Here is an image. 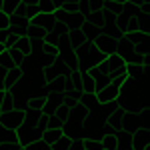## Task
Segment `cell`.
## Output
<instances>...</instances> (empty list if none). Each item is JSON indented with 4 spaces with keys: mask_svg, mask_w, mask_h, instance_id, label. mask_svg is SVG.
Listing matches in <instances>:
<instances>
[{
    "mask_svg": "<svg viewBox=\"0 0 150 150\" xmlns=\"http://www.w3.org/2000/svg\"><path fill=\"white\" fill-rule=\"evenodd\" d=\"M144 94H146V72H142L138 76H126L118 90L116 104L120 110L142 112V110H146Z\"/></svg>",
    "mask_w": 150,
    "mask_h": 150,
    "instance_id": "cell-1",
    "label": "cell"
},
{
    "mask_svg": "<svg viewBox=\"0 0 150 150\" xmlns=\"http://www.w3.org/2000/svg\"><path fill=\"white\" fill-rule=\"evenodd\" d=\"M74 54H76V62H78V72H88L90 68L98 66L106 58L94 46V42H88V40H82L80 44L74 48Z\"/></svg>",
    "mask_w": 150,
    "mask_h": 150,
    "instance_id": "cell-2",
    "label": "cell"
},
{
    "mask_svg": "<svg viewBox=\"0 0 150 150\" xmlns=\"http://www.w3.org/2000/svg\"><path fill=\"white\" fill-rule=\"evenodd\" d=\"M14 132H16V140H18V144L22 148L28 146V144H32L34 140H40V136H42V128H38L34 120H30L26 116H24L22 124L16 128Z\"/></svg>",
    "mask_w": 150,
    "mask_h": 150,
    "instance_id": "cell-3",
    "label": "cell"
},
{
    "mask_svg": "<svg viewBox=\"0 0 150 150\" xmlns=\"http://www.w3.org/2000/svg\"><path fill=\"white\" fill-rule=\"evenodd\" d=\"M98 68L100 70H108V72H112L116 78H126V60L122 56H118V54H108V56L104 58L102 62L98 64Z\"/></svg>",
    "mask_w": 150,
    "mask_h": 150,
    "instance_id": "cell-4",
    "label": "cell"
},
{
    "mask_svg": "<svg viewBox=\"0 0 150 150\" xmlns=\"http://www.w3.org/2000/svg\"><path fill=\"white\" fill-rule=\"evenodd\" d=\"M138 128H146V110H142V112L124 110V114H122V130L136 132Z\"/></svg>",
    "mask_w": 150,
    "mask_h": 150,
    "instance_id": "cell-5",
    "label": "cell"
},
{
    "mask_svg": "<svg viewBox=\"0 0 150 150\" xmlns=\"http://www.w3.org/2000/svg\"><path fill=\"white\" fill-rule=\"evenodd\" d=\"M24 120V110L22 108H12V110H4L0 112V124L8 130H16Z\"/></svg>",
    "mask_w": 150,
    "mask_h": 150,
    "instance_id": "cell-6",
    "label": "cell"
},
{
    "mask_svg": "<svg viewBox=\"0 0 150 150\" xmlns=\"http://www.w3.org/2000/svg\"><path fill=\"white\" fill-rule=\"evenodd\" d=\"M122 82H124V78H114L110 84H106L102 90H98V92H96V100H98V104H106V102L116 100V96H118V90H120Z\"/></svg>",
    "mask_w": 150,
    "mask_h": 150,
    "instance_id": "cell-7",
    "label": "cell"
},
{
    "mask_svg": "<svg viewBox=\"0 0 150 150\" xmlns=\"http://www.w3.org/2000/svg\"><path fill=\"white\" fill-rule=\"evenodd\" d=\"M94 46L102 52L104 56L108 54H114L116 52V38L112 34H106V32H100V34L94 38Z\"/></svg>",
    "mask_w": 150,
    "mask_h": 150,
    "instance_id": "cell-8",
    "label": "cell"
},
{
    "mask_svg": "<svg viewBox=\"0 0 150 150\" xmlns=\"http://www.w3.org/2000/svg\"><path fill=\"white\" fill-rule=\"evenodd\" d=\"M88 74L92 76V80H94V86H96V92L98 90H102L106 84H110V82L114 80L116 76L112 74V72H108V70H100L98 66H94V68L88 70Z\"/></svg>",
    "mask_w": 150,
    "mask_h": 150,
    "instance_id": "cell-9",
    "label": "cell"
},
{
    "mask_svg": "<svg viewBox=\"0 0 150 150\" xmlns=\"http://www.w3.org/2000/svg\"><path fill=\"white\" fill-rule=\"evenodd\" d=\"M62 134L68 136V138H72V140H82L84 138V124L66 120V122L62 124Z\"/></svg>",
    "mask_w": 150,
    "mask_h": 150,
    "instance_id": "cell-10",
    "label": "cell"
},
{
    "mask_svg": "<svg viewBox=\"0 0 150 150\" xmlns=\"http://www.w3.org/2000/svg\"><path fill=\"white\" fill-rule=\"evenodd\" d=\"M28 22H30V26H34V28H40V30H44V32H50L56 20H54L52 14H36Z\"/></svg>",
    "mask_w": 150,
    "mask_h": 150,
    "instance_id": "cell-11",
    "label": "cell"
},
{
    "mask_svg": "<svg viewBox=\"0 0 150 150\" xmlns=\"http://www.w3.org/2000/svg\"><path fill=\"white\" fill-rule=\"evenodd\" d=\"M150 140V130L148 128H138L132 132V150H146Z\"/></svg>",
    "mask_w": 150,
    "mask_h": 150,
    "instance_id": "cell-12",
    "label": "cell"
},
{
    "mask_svg": "<svg viewBox=\"0 0 150 150\" xmlns=\"http://www.w3.org/2000/svg\"><path fill=\"white\" fill-rule=\"evenodd\" d=\"M20 78H22V68H20V66H10V68H6L4 90H10L14 86H18V84H20Z\"/></svg>",
    "mask_w": 150,
    "mask_h": 150,
    "instance_id": "cell-13",
    "label": "cell"
},
{
    "mask_svg": "<svg viewBox=\"0 0 150 150\" xmlns=\"http://www.w3.org/2000/svg\"><path fill=\"white\" fill-rule=\"evenodd\" d=\"M88 118V108L82 106L80 102H74L70 104V110H68V120L72 122H78V124H84V120Z\"/></svg>",
    "mask_w": 150,
    "mask_h": 150,
    "instance_id": "cell-14",
    "label": "cell"
},
{
    "mask_svg": "<svg viewBox=\"0 0 150 150\" xmlns=\"http://www.w3.org/2000/svg\"><path fill=\"white\" fill-rule=\"evenodd\" d=\"M82 36H84V40H88V42H94V38L102 32V28L98 26V24H94L92 20H84L82 24Z\"/></svg>",
    "mask_w": 150,
    "mask_h": 150,
    "instance_id": "cell-15",
    "label": "cell"
},
{
    "mask_svg": "<svg viewBox=\"0 0 150 150\" xmlns=\"http://www.w3.org/2000/svg\"><path fill=\"white\" fill-rule=\"evenodd\" d=\"M124 36H126L128 42H130V44H134V46H138V44H142V42L150 40L148 30H142V28H136V30H132V32H126Z\"/></svg>",
    "mask_w": 150,
    "mask_h": 150,
    "instance_id": "cell-16",
    "label": "cell"
},
{
    "mask_svg": "<svg viewBox=\"0 0 150 150\" xmlns=\"http://www.w3.org/2000/svg\"><path fill=\"white\" fill-rule=\"evenodd\" d=\"M36 14H38V8H36V6H28V4H22V2H20V6H18L16 10L12 12V16L22 18V20H30Z\"/></svg>",
    "mask_w": 150,
    "mask_h": 150,
    "instance_id": "cell-17",
    "label": "cell"
},
{
    "mask_svg": "<svg viewBox=\"0 0 150 150\" xmlns=\"http://www.w3.org/2000/svg\"><path fill=\"white\" fill-rule=\"evenodd\" d=\"M84 20H86V16H84L82 12H68L66 26H68V30H76V28H82Z\"/></svg>",
    "mask_w": 150,
    "mask_h": 150,
    "instance_id": "cell-18",
    "label": "cell"
},
{
    "mask_svg": "<svg viewBox=\"0 0 150 150\" xmlns=\"http://www.w3.org/2000/svg\"><path fill=\"white\" fill-rule=\"evenodd\" d=\"M80 86H82V94H96L94 80L88 72H80Z\"/></svg>",
    "mask_w": 150,
    "mask_h": 150,
    "instance_id": "cell-19",
    "label": "cell"
},
{
    "mask_svg": "<svg viewBox=\"0 0 150 150\" xmlns=\"http://www.w3.org/2000/svg\"><path fill=\"white\" fill-rule=\"evenodd\" d=\"M60 136H62V128H46V130H42L40 140H44L46 144H54Z\"/></svg>",
    "mask_w": 150,
    "mask_h": 150,
    "instance_id": "cell-20",
    "label": "cell"
},
{
    "mask_svg": "<svg viewBox=\"0 0 150 150\" xmlns=\"http://www.w3.org/2000/svg\"><path fill=\"white\" fill-rule=\"evenodd\" d=\"M82 40H84V36H82L80 28H76V30H68V34H66V42H68L72 48H76Z\"/></svg>",
    "mask_w": 150,
    "mask_h": 150,
    "instance_id": "cell-21",
    "label": "cell"
},
{
    "mask_svg": "<svg viewBox=\"0 0 150 150\" xmlns=\"http://www.w3.org/2000/svg\"><path fill=\"white\" fill-rule=\"evenodd\" d=\"M36 8H38V14H52V12L56 10V4L52 0H38Z\"/></svg>",
    "mask_w": 150,
    "mask_h": 150,
    "instance_id": "cell-22",
    "label": "cell"
},
{
    "mask_svg": "<svg viewBox=\"0 0 150 150\" xmlns=\"http://www.w3.org/2000/svg\"><path fill=\"white\" fill-rule=\"evenodd\" d=\"M12 48L20 50L22 54H30V38H28V36H18Z\"/></svg>",
    "mask_w": 150,
    "mask_h": 150,
    "instance_id": "cell-23",
    "label": "cell"
},
{
    "mask_svg": "<svg viewBox=\"0 0 150 150\" xmlns=\"http://www.w3.org/2000/svg\"><path fill=\"white\" fill-rule=\"evenodd\" d=\"M4 142H18V140H16L14 130H8V128H4L0 124V144H4Z\"/></svg>",
    "mask_w": 150,
    "mask_h": 150,
    "instance_id": "cell-24",
    "label": "cell"
},
{
    "mask_svg": "<svg viewBox=\"0 0 150 150\" xmlns=\"http://www.w3.org/2000/svg\"><path fill=\"white\" fill-rule=\"evenodd\" d=\"M6 50H8V54H10V60H12L14 66H20V64L24 62L26 54H22L20 50H16V48H6Z\"/></svg>",
    "mask_w": 150,
    "mask_h": 150,
    "instance_id": "cell-25",
    "label": "cell"
},
{
    "mask_svg": "<svg viewBox=\"0 0 150 150\" xmlns=\"http://www.w3.org/2000/svg\"><path fill=\"white\" fill-rule=\"evenodd\" d=\"M84 150H104L100 138H84Z\"/></svg>",
    "mask_w": 150,
    "mask_h": 150,
    "instance_id": "cell-26",
    "label": "cell"
},
{
    "mask_svg": "<svg viewBox=\"0 0 150 150\" xmlns=\"http://www.w3.org/2000/svg\"><path fill=\"white\" fill-rule=\"evenodd\" d=\"M80 104H82V106H86V108H88V112H90L94 106L98 104V100H96V94H82Z\"/></svg>",
    "mask_w": 150,
    "mask_h": 150,
    "instance_id": "cell-27",
    "label": "cell"
},
{
    "mask_svg": "<svg viewBox=\"0 0 150 150\" xmlns=\"http://www.w3.org/2000/svg\"><path fill=\"white\" fill-rule=\"evenodd\" d=\"M20 2H22V0H2V12H6V14L10 16L12 12L20 6Z\"/></svg>",
    "mask_w": 150,
    "mask_h": 150,
    "instance_id": "cell-28",
    "label": "cell"
},
{
    "mask_svg": "<svg viewBox=\"0 0 150 150\" xmlns=\"http://www.w3.org/2000/svg\"><path fill=\"white\" fill-rule=\"evenodd\" d=\"M100 140H102L104 150H116V134H104Z\"/></svg>",
    "mask_w": 150,
    "mask_h": 150,
    "instance_id": "cell-29",
    "label": "cell"
},
{
    "mask_svg": "<svg viewBox=\"0 0 150 150\" xmlns=\"http://www.w3.org/2000/svg\"><path fill=\"white\" fill-rule=\"evenodd\" d=\"M68 110H70V106H68L66 102H62V104H60V106L56 108V110L52 112V114L58 116V118H60L62 122H66V120H68Z\"/></svg>",
    "mask_w": 150,
    "mask_h": 150,
    "instance_id": "cell-30",
    "label": "cell"
},
{
    "mask_svg": "<svg viewBox=\"0 0 150 150\" xmlns=\"http://www.w3.org/2000/svg\"><path fill=\"white\" fill-rule=\"evenodd\" d=\"M50 32L58 34L60 38H66V34H68V26H66V22H54V26H52Z\"/></svg>",
    "mask_w": 150,
    "mask_h": 150,
    "instance_id": "cell-31",
    "label": "cell"
},
{
    "mask_svg": "<svg viewBox=\"0 0 150 150\" xmlns=\"http://www.w3.org/2000/svg\"><path fill=\"white\" fill-rule=\"evenodd\" d=\"M24 150H52V146H50V144H46L44 140H34L32 144L24 146Z\"/></svg>",
    "mask_w": 150,
    "mask_h": 150,
    "instance_id": "cell-32",
    "label": "cell"
},
{
    "mask_svg": "<svg viewBox=\"0 0 150 150\" xmlns=\"http://www.w3.org/2000/svg\"><path fill=\"white\" fill-rule=\"evenodd\" d=\"M14 108V100H12V96L6 90H4V98H2V102H0V112H4V110H12Z\"/></svg>",
    "mask_w": 150,
    "mask_h": 150,
    "instance_id": "cell-33",
    "label": "cell"
},
{
    "mask_svg": "<svg viewBox=\"0 0 150 150\" xmlns=\"http://www.w3.org/2000/svg\"><path fill=\"white\" fill-rule=\"evenodd\" d=\"M62 120L58 118V116H54V114H48V118H46V128H62ZM44 128V130H46Z\"/></svg>",
    "mask_w": 150,
    "mask_h": 150,
    "instance_id": "cell-34",
    "label": "cell"
},
{
    "mask_svg": "<svg viewBox=\"0 0 150 150\" xmlns=\"http://www.w3.org/2000/svg\"><path fill=\"white\" fill-rule=\"evenodd\" d=\"M0 64H2L4 68H10V66H14V64H12V60H10V54H8V50H6V48L0 52Z\"/></svg>",
    "mask_w": 150,
    "mask_h": 150,
    "instance_id": "cell-35",
    "label": "cell"
},
{
    "mask_svg": "<svg viewBox=\"0 0 150 150\" xmlns=\"http://www.w3.org/2000/svg\"><path fill=\"white\" fill-rule=\"evenodd\" d=\"M52 16H54V20H56V22H66V18H68V12L64 10V8H56V10L52 12Z\"/></svg>",
    "mask_w": 150,
    "mask_h": 150,
    "instance_id": "cell-36",
    "label": "cell"
},
{
    "mask_svg": "<svg viewBox=\"0 0 150 150\" xmlns=\"http://www.w3.org/2000/svg\"><path fill=\"white\" fill-rule=\"evenodd\" d=\"M42 54H46V56H50V58H52V56H58V48L44 42V46H42Z\"/></svg>",
    "mask_w": 150,
    "mask_h": 150,
    "instance_id": "cell-37",
    "label": "cell"
},
{
    "mask_svg": "<svg viewBox=\"0 0 150 150\" xmlns=\"http://www.w3.org/2000/svg\"><path fill=\"white\" fill-rule=\"evenodd\" d=\"M8 24H10V16H8L6 12H2V10H0V30L8 28Z\"/></svg>",
    "mask_w": 150,
    "mask_h": 150,
    "instance_id": "cell-38",
    "label": "cell"
},
{
    "mask_svg": "<svg viewBox=\"0 0 150 150\" xmlns=\"http://www.w3.org/2000/svg\"><path fill=\"white\" fill-rule=\"evenodd\" d=\"M22 146L18 144V142H4V144H0V150H20Z\"/></svg>",
    "mask_w": 150,
    "mask_h": 150,
    "instance_id": "cell-39",
    "label": "cell"
},
{
    "mask_svg": "<svg viewBox=\"0 0 150 150\" xmlns=\"http://www.w3.org/2000/svg\"><path fill=\"white\" fill-rule=\"evenodd\" d=\"M82 140H84V138H82ZM82 140H72L70 146L66 150H84V142H82Z\"/></svg>",
    "mask_w": 150,
    "mask_h": 150,
    "instance_id": "cell-40",
    "label": "cell"
},
{
    "mask_svg": "<svg viewBox=\"0 0 150 150\" xmlns=\"http://www.w3.org/2000/svg\"><path fill=\"white\" fill-rule=\"evenodd\" d=\"M16 38H18V36L10 32V34H8V38H6V42H4V48H12V46H14V42H16Z\"/></svg>",
    "mask_w": 150,
    "mask_h": 150,
    "instance_id": "cell-41",
    "label": "cell"
},
{
    "mask_svg": "<svg viewBox=\"0 0 150 150\" xmlns=\"http://www.w3.org/2000/svg\"><path fill=\"white\" fill-rule=\"evenodd\" d=\"M10 34V28H4V30H0V44L4 46V42H6V38Z\"/></svg>",
    "mask_w": 150,
    "mask_h": 150,
    "instance_id": "cell-42",
    "label": "cell"
},
{
    "mask_svg": "<svg viewBox=\"0 0 150 150\" xmlns=\"http://www.w3.org/2000/svg\"><path fill=\"white\" fill-rule=\"evenodd\" d=\"M4 76H6V68L0 64V90H4Z\"/></svg>",
    "mask_w": 150,
    "mask_h": 150,
    "instance_id": "cell-43",
    "label": "cell"
},
{
    "mask_svg": "<svg viewBox=\"0 0 150 150\" xmlns=\"http://www.w3.org/2000/svg\"><path fill=\"white\" fill-rule=\"evenodd\" d=\"M142 2H144V0H126L124 4H130V6H140Z\"/></svg>",
    "mask_w": 150,
    "mask_h": 150,
    "instance_id": "cell-44",
    "label": "cell"
},
{
    "mask_svg": "<svg viewBox=\"0 0 150 150\" xmlns=\"http://www.w3.org/2000/svg\"><path fill=\"white\" fill-rule=\"evenodd\" d=\"M38 0H22V4H28V6H36Z\"/></svg>",
    "mask_w": 150,
    "mask_h": 150,
    "instance_id": "cell-45",
    "label": "cell"
},
{
    "mask_svg": "<svg viewBox=\"0 0 150 150\" xmlns=\"http://www.w3.org/2000/svg\"><path fill=\"white\" fill-rule=\"evenodd\" d=\"M108 2H120V4H124L126 0H108Z\"/></svg>",
    "mask_w": 150,
    "mask_h": 150,
    "instance_id": "cell-46",
    "label": "cell"
},
{
    "mask_svg": "<svg viewBox=\"0 0 150 150\" xmlns=\"http://www.w3.org/2000/svg\"><path fill=\"white\" fill-rule=\"evenodd\" d=\"M2 98H4V90H0V102H2Z\"/></svg>",
    "mask_w": 150,
    "mask_h": 150,
    "instance_id": "cell-47",
    "label": "cell"
},
{
    "mask_svg": "<svg viewBox=\"0 0 150 150\" xmlns=\"http://www.w3.org/2000/svg\"><path fill=\"white\" fill-rule=\"evenodd\" d=\"M0 10H2V0H0Z\"/></svg>",
    "mask_w": 150,
    "mask_h": 150,
    "instance_id": "cell-48",
    "label": "cell"
},
{
    "mask_svg": "<svg viewBox=\"0 0 150 150\" xmlns=\"http://www.w3.org/2000/svg\"><path fill=\"white\" fill-rule=\"evenodd\" d=\"M144 2H148V4H150V0H144Z\"/></svg>",
    "mask_w": 150,
    "mask_h": 150,
    "instance_id": "cell-49",
    "label": "cell"
},
{
    "mask_svg": "<svg viewBox=\"0 0 150 150\" xmlns=\"http://www.w3.org/2000/svg\"><path fill=\"white\" fill-rule=\"evenodd\" d=\"M84 2H90V0H84Z\"/></svg>",
    "mask_w": 150,
    "mask_h": 150,
    "instance_id": "cell-50",
    "label": "cell"
},
{
    "mask_svg": "<svg viewBox=\"0 0 150 150\" xmlns=\"http://www.w3.org/2000/svg\"><path fill=\"white\" fill-rule=\"evenodd\" d=\"M20 150H24V148H20Z\"/></svg>",
    "mask_w": 150,
    "mask_h": 150,
    "instance_id": "cell-51",
    "label": "cell"
},
{
    "mask_svg": "<svg viewBox=\"0 0 150 150\" xmlns=\"http://www.w3.org/2000/svg\"><path fill=\"white\" fill-rule=\"evenodd\" d=\"M146 150H148V148H146Z\"/></svg>",
    "mask_w": 150,
    "mask_h": 150,
    "instance_id": "cell-52",
    "label": "cell"
}]
</instances>
